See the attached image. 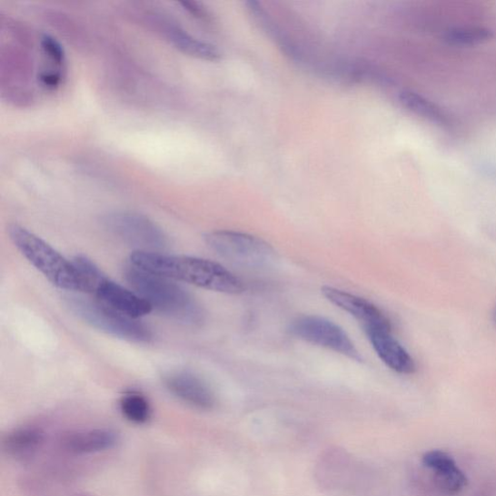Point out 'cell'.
I'll list each match as a JSON object with an SVG mask.
<instances>
[{"label": "cell", "instance_id": "obj_1", "mask_svg": "<svg viewBox=\"0 0 496 496\" xmlns=\"http://www.w3.org/2000/svg\"><path fill=\"white\" fill-rule=\"evenodd\" d=\"M129 264L144 272L225 294H241L244 285L237 275L218 263L191 256L138 252Z\"/></svg>", "mask_w": 496, "mask_h": 496}, {"label": "cell", "instance_id": "obj_2", "mask_svg": "<svg viewBox=\"0 0 496 496\" xmlns=\"http://www.w3.org/2000/svg\"><path fill=\"white\" fill-rule=\"evenodd\" d=\"M124 277L153 311L189 327L200 326L205 320V312L198 301L174 281L131 264L125 268Z\"/></svg>", "mask_w": 496, "mask_h": 496}, {"label": "cell", "instance_id": "obj_3", "mask_svg": "<svg viewBox=\"0 0 496 496\" xmlns=\"http://www.w3.org/2000/svg\"><path fill=\"white\" fill-rule=\"evenodd\" d=\"M9 238L31 264L55 286L78 293L89 288L73 261H68L33 232L18 224L8 228Z\"/></svg>", "mask_w": 496, "mask_h": 496}, {"label": "cell", "instance_id": "obj_4", "mask_svg": "<svg viewBox=\"0 0 496 496\" xmlns=\"http://www.w3.org/2000/svg\"><path fill=\"white\" fill-rule=\"evenodd\" d=\"M64 303L84 323L113 337L137 343H150L154 340V333L148 326L97 300L68 296L64 298Z\"/></svg>", "mask_w": 496, "mask_h": 496}, {"label": "cell", "instance_id": "obj_5", "mask_svg": "<svg viewBox=\"0 0 496 496\" xmlns=\"http://www.w3.org/2000/svg\"><path fill=\"white\" fill-rule=\"evenodd\" d=\"M205 242L214 253L238 266L261 269L275 260V251L270 243L245 233L214 231L205 236Z\"/></svg>", "mask_w": 496, "mask_h": 496}, {"label": "cell", "instance_id": "obj_6", "mask_svg": "<svg viewBox=\"0 0 496 496\" xmlns=\"http://www.w3.org/2000/svg\"><path fill=\"white\" fill-rule=\"evenodd\" d=\"M104 224L113 235L138 248V252L160 253L167 245L163 229L140 213H111L104 216Z\"/></svg>", "mask_w": 496, "mask_h": 496}, {"label": "cell", "instance_id": "obj_7", "mask_svg": "<svg viewBox=\"0 0 496 496\" xmlns=\"http://www.w3.org/2000/svg\"><path fill=\"white\" fill-rule=\"evenodd\" d=\"M289 331L296 338L317 346L324 347L346 356L349 359L362 362V358L347 333L332 321L320 316H302L293 321Z\"/></svg>", "mask_w": 496, "mask_h": 496}, {"label": "cell", "instance_id": "obj_8", "mask_svg": "<svg viewBox=\"0 0 496 496\" xmlns=\"http://www.w3.org/2000/svg\"><path fill=\"white\" fill-rule=\"evenodd\" d=\"M172 396L199 411H212L215 397L211 387L202 378L189 372H174L164 379Z\"/></svg>", "mask_w": 496, "mask_h": 496}, {"label": "cell", "instance_id": "obj_9", "mask_svg": "<svg viewBox=\"0 0 496 496\" xmlns=\"http://www.w3.org/2000/svg\"><path fill=\"white\" fill-rule=\"evenodd\" d=\"M97 301L130 318L138 320L153 312L151 305L134 291L109 279L107 275L95 286Z\"/></svg>", "mask_w": 496, "mask_h": 496}, {"label": "cell", "instance_id": "obj_10", "mask_svg": "<svg viewBox=\"0 0 496 496\" xmlns=\"http://www.w3.org/2000/svg\"><path fill=\"white\" fill-rule=\"evenodd\" d=\"M121 436L111 429L97 428L70 431L64 433L60 446L73 456H85L102 453L118 446Z\"/></svg>", "mask_w": 496, "mask_h": 496}, {"label": "cell", "instance_id": "obj_11", "mask_svg": "<svg viewBox=\"0 0 496 496\" xmlns=\"http://www.w3.org/2000/svg\"><path fill=\"white\" fill-rule=\"evenodd\" d=\"M391 329L372 327L363 330L367 332L376 354L388 368L401 374H412L416 370L414 360L392 337Z\"/></svg>", "mask_w": 496, "mask_h": 496}, {"label": "cell", "instance_id": "obj_12", "mask_svg": "<svg viewBox=\"0 0 496 496\" xmlns=\"http://www.w3.org/2000/svg\"><path fill=\"white\" fill-rule=\"evenodd\" d=\"M321 291L329 302L355 317L363 329L391 328L388 318L371 302L330 286H324Z\"/></svg>", "mask_w": 496, "mask_h": 496}, {"label": "cell", "instance_id": "obj_13", "mask_svg": "<svg viewBox=\"0 0 496 496\" xmlns=\"http://www.w3.org/2000/svg\"><path fill=\"white\" fill-rule=\"evenodd\" d=\"M422 462L432 473L436 487L444 493L455 495L468 486V477L446 451H429L422 456Z\"/></svg>", "mask_w": 496, "mask_h": 496}, {"label": "cell", "instance_id": "obj_14", "mask_svg": "<svg viewBox=\"0 0 496 496\" xmlns=\"http://www.w3.org/2000/svg\"><path fill=\"white\" fill-rule=\"evenodd\" d=\"M46 440L45 432L36 426H23L9 432L3 442L5 453L11 458H32Z\"/></svg>", "mask_w": 496, "mask_h": 496}, {"label": "cell", "instance_id": "obj_15", "mask_svg": "<svg viewBox=\"0 0 496 496\" xmlns=\"http://www.w3.org/2000/svg\"><path fill=\"white\" fill-rule=\"evenodd\" d=\"M163 34L174 48L184 55L209 62L222 57L220 50L212 44L195 38L176 25L164 24Z\"/></svg>", "mask_w": 496, "mask_h": 496}, {"label": "cell", "instance_id": "obj_16", "mask_svg": "<svg viewBox=\"0 0 496 496\" xmlns=\"http://www.w3.org/2000/svg\"><path fill=\"white\" fill-rule=\"evenodd\" d=\"M120 411L123 416L135 425L147 424L153 416L150 401L138 391H128L120 400Z\"/></svg>", "mask_w": 496, "mask_h": 496}, {"label": "cell", "instance_id": "obj_17", "mask_svg": "<svg viewBox=\"0 0 496 496\" xmlns=\"http://www.w3.org/2000/svg\"><path fill=\"white\" fill-rule=\"evenodd\" d=\"M399 99L401 104L408 111L422 116V118L432 123L446 124L449 122L446 114L441 107L421 94L405 91L400 94Z\"/></svg>", "mask_w": 496, "mask_h": 496}, {"label": "cell", "instance_id": "obj_18", "mask_svg": "<svg viewBox=\"0 0 496 496\" xmlns=\"http://www.w3.org/2000/svg\"><path fill=\"white\" fill-rule=\"evenodd\" d=\"M492 37L490 29L478 26L451 28L444 35V40L454 46H475L489 41Z\"/></svg>", "mask_w": 496, "mask_h": 496}, {"label": "cell", "instance_id": "obj_19", "mask_svg": "<svg viewBox=\"0 0 496 496\" xmlns=\"http://www.w3.org/2000/svg\"><path fill=\"white\" fill-rule=\"evenodd\" d=\"M41 49L50 65L43 71L65 72V52L62 44L50 35H43Z\"/></svg>", "mask_w": 496, "mask_h": 496}, {"label": "cell", "instance_id": "obj_20", "mask_svg": "<svg viewBox=\"0 0 496 496\" xmlns=\"http://www.w3.org/2000/svg\"><path fill=\"white\" fill-rule=\"evenodd\" d=\"M475 496H491L489 493H486V492H480L478 494H476Z\"/></svg>", "mask_w": 496, "mask_h": 496}, {"label": "cell", "instance_id": "obj_21", "mask_svg": "<svg viewBox=\"0 0 496 496\" xmlns=\"http://www.w3.org/2000/svg\"><path fill=\"white\" fill-rule=\"evenodd\" d=\"M493 319H494V322L496 324V308H495V311H494V313H493Z\"/></svg>", "mask_w": 496, "mask_h": 496}]
</instances>
